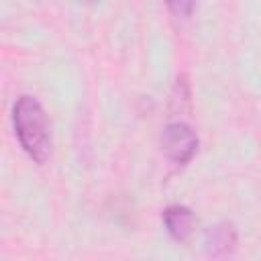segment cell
<instances>
[{
    "label": "cell",
    "mask_w": 261,
    "mask_h": 261,
    "mask_svg": "<svg viewBox=\"0 0 261 261\" xmlns=\"http://www.w3.org/2000/svg\"><path fill=\"white\" fill-rule=\"evenodd\" d=\"M161 151L171 163L186 165L198 151V137L186 122H171L161 133Z\"/></svg>",
    "instance_id": "obj_2"
},
{
    "label": "cell",
    "mask_w": 261,
    "mask_h": 261,
    "mask_svg": "<svg viewBox=\"0 0 261 261\" xmlns=\"http://www.w3.org/2000/svg\"><path fill=\"white\" fill-rule=\"evenodd\" d=\"M165 4L175 16H181V18L190 16L194 10V0H165Z\"/></svg>",
    "instance_id": "obj_5"
},
{
    "label": "cell",
    "mask_w": 261,
    "mask_h": 261,
    "mask_svg": "<svg viewBox=\"0 0 261 261\" xmlns=\"http://www.w3.org/2000/svg\"><path fill=\"white\" fill-rule=\"evenodd\" d=\"M12 124L22 151L35 163H45L51 155V133L41 102L33 96H20L12 108Z\"/></svg>",
    "instance_id": "obj_1"
},
{
    "label": "cell",
    "mask_w": 261,
    "mask_h": 261,
    "mask_svg": "<svg viewBox=\"0 0 261 261\" xmlns=\"http://www.w3.org/2000/svg\"><path fill=\"white\" fill-rule=\"evenodd\" d=\"M204 245H206V251L208 255H226L234 249L237 245V232H234V226L228 224V222H220V224H214L206 230V237H204Z\"/></svg>",
    "instance_id": "obj_4"
},
{
    "label": "cell",
    "mask_w": 261,
    "mask_h": 261,
    "mask_svg": "<svg viewBox=\"0 0 261 261\" xmlns=\"http://www.w3.org/2000/svg\"><path fill=\"white\" fill-rule=\"evenodd\" d=\"M163 224L169 232V237L177 243H186L194 232V212L186 206H167L163 210Z\"/></svg>",
    "instance_id": "obj_3"
}]
</instances>
